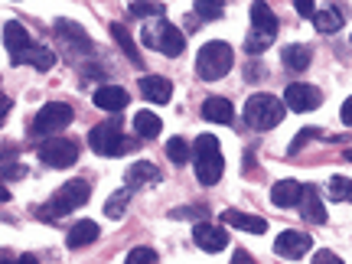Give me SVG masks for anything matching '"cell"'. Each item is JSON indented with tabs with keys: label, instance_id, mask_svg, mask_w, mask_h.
Listing matches in <instances>:
<instances>
[{
	"label": "cell",
	"instance_id": "38",
	"mask_svg": "<svg viewBox=\"0 0 352 264\" xmlns=\"http://www.w3.org/2000/svg\"><path fill=\"white\" fill-rule=\"evenodd\" d=\"M340 118H342V124H352V98H346V101H342V111H340Z\"/></svg>",
	"mask_w": 352,
	"mask_h": 264
},
{
	"label": "cell",
	"instance_id": "11",
	"mask_svg": "<svg viewBox=\"0 0 352 264\" xmlns=\"http://www.w3.org/2000/svg\"><path fill=\"white\" fill-rule=\"evenodd\" d=\"M310 248H314V239L307 232H280L274 241V252L280 258H303Z\"/></svg>",
	"mask_w": 352,
	"mask_h": 264
},
{
	"label": "cell",
	"instance_id": "30",
	"mask_svg": "<svg viewBox=\"0 0 352 264\" xmlns=\"http://www.w3.org/2000/svg\"><path fill=\"white\" fill-rule=\"evenodd\" d=\"M131 16H164V3H157V0H134L131 3Z\"/></svg>",
	"mask_w": 352,
	"mask_h": 264
},
{
	"label": "cell",
	"instance_id": "35",
	"mask_svg": "<svg viewBox=\"0 0 352 264\" xmlns=\"http://www.w3.org/2000/svg\"><path fill=\"white\" fill-rule=\"evenodd\" d=\"M294 10L300 13L303 20H314V16H316V3H314V0H294Z\"/></svg>",
	"mask_w": 352,
	"mask_h": 264
},
{
	"label": "cell",
	"instance_id": "21",
	"mask_svg": "<svg viewBox=\"0 0 352 264\" xmlns=\"http://www.w3.org/2000/svg\"><path fill=\"white\" fill-rule=\"evenodd\" d=\"M280 59H284V65H287L290 72H303V69L310 65V59H314V50H310V46H300V43H290V46L280 50Z\"/></svg>",
	"mask_w": 352,
	"mask_h": 264
},
{
	"label": "cell",
	"instance_id": "14",
	"mask_svg": "<svg viewBox=\"0 0 352 264\" xmlns=\"http://www.w3.org/2000/svg\"><path fill=\"white\" fill-rule=\"evenodd\" d=\"M300 199H303V186L297 179H277L274 189H271V202L277 209H294V206H300Z\"/></svg>",
	"mask_w": 352,
	"mask_h": 264
},
{
	"label": "cell",
	"instance_id": "40",
	"mask_svg": "<svg viewBox=\"0 0 352 264\" xmlns=\"http://www.w3.org/2000/svg\"><path fill=\"white\" fill-rule=\"evenodd\" d=\"M16 264H39V261H36V258H33V254H23V258H20V261H16Z\"/></svg>",
	"mask_w": 352,
	"mask_h": 264
},
{
	"label": "cell",
	"instance_id": "34",
	"mask_svg": "<svg viewBox=\"0 0 352 264\" xmlns=\"http://www.w3.org/2000/svg\"><path fill=\"white\" fill-rule=\"evenodd\" d=\"M314 138H320V131H316V127H307V131H300L297 138L290 140V153H297L303 144H307V140H314Z\"/></svg>",
	"mask_w": 352,
	"mask_h": 264
},
{
	"label": "cell",
	"instance_id": "5",
	"mask_svg": "<svg viewBox=\"0 0 352 264\" xmlns=\"http://www.w3.org/2000/svg\"><path fill=\"white\" fill-rule=\"evenodd\" d=\"M88 147L101 157H121L124 151L134 147V140L124 138V131H121V121H101L88 131Z\"/></svg>",
	"mask_w": 352,
	"mask_h": 264
},
{
	"label": "cell",
	"instance_id": "17",
	"mask_svg": "<svg viewBox=\"0 0 352 264\" xmlns=\"http://www.w3.org/2000/svg\"><path fill=\"white\" fill-rule=\"evenodd\" d=\"M222 222L232 228H241V232H252V235L267 232V222H264L261 215H248V212H239V209H226V212H222Z\"/></svg>",
	"mask_w": 352,
	"mask_h": 264
},
{
	"label": "cell",
	"instance_id": "33",
	"mask_svg": "<svg viewBox=\"0 0 352 264\" xmlns=\"http://www.w3.org/2000/svg\"><path fill=\"white\" fill-rule=\"evenodd\" d=\"M124 264H160V258H157L153 248H134V252L124 258Z\"/></svg>",
	"mask_w": 352,
	"mask_h": 264
},
{
	"label": "cell",
	"instance_id": "1",
	"mask_svg": "<svg viewBox=\"0 0 352 264\" xmlns=\"http://www.w3.org/2000/svg\"><path fill=\"white\" fill-rule=\"evenodd\" d=\"M192 166H196V179H199L202 186H215L222 179L226 160L219 153V138L199 134V140L192 144Z\"/></svg>",
	"mask_w": 352,
	"mask_h": 264
},
{
	"label": "cell",
	"instance_id": "13",
	"mask_svg": "<svg viewBox=\"0 0 352 264\" xmlns=\"http://www.w3.org/2000/svg\"><path fill=\"white\" fill-rule=\"evenodd\" d=\"M56 36L78 52H91V36H88L76 20H56Z\"/></svg>",
	"mask_w": 352,
	"mask_h": 264
},
{
	"label": "cell",
	"instance_id": "7",
	"mask_svg": "<svg viewBox=\"0 0 352 264\" xmlns=\"http://www.w3.org/2000/svg\"><path fill=\"white\" fill-rule=\"evenodd\" d=\"M72 118H76L72 104L50 101V104H43L36 111V118H33V134H36V138H43V134H59L63 127L72 124Z\"/></svg>",
	"mask_w": 352,
	"mask_h": 264
},
{
	"label": "cell",
	"instance_id": "4",
	"mask_svg": "<svg viewBox=\"0 0 352 264\" xmlns=\"http://www.w3.org/2000/svg\"><path fill=\"white\" fill-rule=\"evenodd\" d=\"M140 43H144L147 50H157L173 59V56H179V52L186 50V33L176 30L173 23H166V20H160V23H144Z\"/></svg>",
	"mask_w": 352,
	"mask_h": 264
},
{
	"label": "cell",
	"instance_id": "9",
	"mask_svg": "<svg viewBox=\"0 0 352 264\" xmlns=\"http://www.w3.org/2000/svg\"><path fill=\"white\" fill-rule=\"evenodd\" d=\"M284 101H287L290 111H316L323 104V91L316 85H303V82H294L284 91Z\"/></svg>",
	"mask_w": 352,
	"mask_h": 264
},
{
	"label": "cell",
	"instance_id": "2",
	"mask_svg": "<svg viewBox=\"0 0 352 264\" xmlns=\"http://www.w3.org/2000/svg\"><path fill=\"white\" fill-rule=\"evenodd\" d=\"M88 196H91V186H88V179H69L65 186H59L56 192H52V199L39 209V219H59V215H69L76 212V209H82L88 202Z\"/></svg>",
	"mask_w": 352,
	"mask_h": 264
},
{
	"label": "cell",
	"instance_id": "24",
	"mask_svg": "<svg viewBox=\"0 0 352 264\" xmlns=\"http://www.w3.org/2000/svg\"><path fill=\"white\" fill-rule=\"evenodd\" d=\"M342 20H346V13H342V7H327V10H316L314 16V26H316V33H336L342 26Z\"/></svg>",
	"mask_w": 352,
	"mask_h": 264
},
{
	"label": "cell",
	"instance_id": "37",
	"mask_svg": "<svg viewBox=\"0 0 352 264\" xmlns=\"http://www.w3.org/2000/svg\"><path fill=\"white\" fill-rule=\"evenodd\" d=\"M314 264H342L340 254H333V252H316L314 254Z\"/></svg>",
	"mask_w": 352,
	"mask_h": 264
},
{
	"label": "cell",
	"instance_id": "20",
	"mask_svg": "<svg viewBox=\"0 0 352 264\" xmlns=\"http://www.w3.org/2000/svg\"><path fill=\"white\" fill-rule=\"evenodd\" d=\"M101 235V228L91 222V219H82V222H76V226L69 228V235H65V245L69 248H88L91 241Z\"/></svg>",
	"mask_w": 352,
	"mask_h": 264
},
{
	"label": "cell",
	"instance_id": "15",
	"mask_svg": "<svg viewBox=\"0 0 352 264\" xmlns=\"http://www.w3.org/2000/svg\"><path fill=\"white\" fill-rule=\"evenodd\" d=\"M140 95L153 104H166L170 95H173V82L164 76H144L140 78Z\"/></svg>",
	"mask_w": 352,
	"mask_h": 264
},
{
	"label": "cell",
	"instance_id": "31",
	"mask_svg": "<svg viewBox=\"0 0 352 264\" xmlns=\"http://www.w3.org/2000/svg\"><path fill=\"white\" fill-rule=\"evenodd\" d=\"M196 13H199V20H219L226 7H222V0H196Z\"/></svg>",
	"mask_w": 352,
	"mask_h": 264
},
{
	"label": "cell",
	"instance_id": "10",
	"mask_svg": "<svg viewBox=\"0 0 352 264\" xmlns=\"http://www.w3.org/2000/svg\"><path fill=\"white\" fill-rule=\"evenodd\" d=\"M3 46H7V52H10L13 65H16V63H20V59L26 56V52L36 46V43L30 39V33H26V30L16 23V20H10V23L3 26Z\"/></svg>",
	"mask_w": 352,
	"mask_h": 264
},
{
	"label": "cell",
	"instance_id": "18",
	"mask_svg": "<svg viewBox=\"0 0 352 264\" xmlns=\"http://www.w3.org/2000/svg\"><path fill=\"white\" fill-rule=\"evenodd\" d=\"M300 212H303V219L314 222V226H323V222H327V209H323V199H320V189L316 186H303Z\"/></svg>",
	"mask_w": 352,
	"mask_h": 264
},
{
	"label": "cell",
	"instance_id": "27",
	"mask_svg": "<svg viewBox=\"0 0 352 264\" xmlns=\"http://www.w3.org/2000/svg\"><path fill=\"white\" fill-rule=\"evenodd\" d=\"M327 192H329V199L333 202H352V179H346V176H333Z\"/></svg>",
	"mask_w": 352,
	"mask_h": 264
},
{
	"label": "cell",
	"instance_id": "16",
	"mask_svg": "<svg viewBox=\"0 0 352 264\" xmlns=\"http://www.w3.org/2000/svg\"><path fill=\"white\" fill-rule=\"evenodd\" d=\"M252 33H261V36H271V39L277 36V16L264 0L252 3Z\"/></svg>",
	"mask_w": 352,
	"mask_h": 264
},
{
	"label": "cell",
	"instance_id": "3",
	"mask_svg": "<svg viewBox=\"0 0 352 264\" xmlns=\"http://www.w3.org/2000/svg\"><path fill=\"white\" fill-rule=\"evenodd\" d=\"M284 114H287V101L277 98V95H252V98L245 101V121L248 127L254 131H271L284 121Z\"/></svg>",
	"mask_w": 352,
	"mask_h": 264
},
{
	"label": "cell",
	"instance_id": "22",
	"mask_svg": "<svg viewBox=\"0 0 352 264\" xmlns=\"http://www.w3.org/2000/svg\"><path fill=\"white\" fill-rule=\"evenodd\" d=\"M202 118H206V121H212V124H228L235 114H232V104H228V98H219V95H212V98L202 101Z\"/></svg>",
	"mask_w": 352,
	"mask_h": 264
},
{
	"label": "cell",
	"instance_id": "6",
	"mask_svg": "<svg viewBox=\"0 0 352 264\" xmlns=\"http://www.w3.org/2000/svg\"><path fill=\"white\" fill-rule=\"evenodd\" d=\"M232 69V46L222 43V39H212V43H206L196 56V76L206 78V82H215V78H222Z\"/></svg>",
	"mask_w": 352,
	"mask_h": 264
},
{
	"label": "cell",
	"instance_id": "36",
	"mask_svg": "<svg viewBox=\"0 0 352 264\" xmlns=\"http://www.w3.org/2000/svg\"><path fill=\"white\" fill-rule=\"evenodd\" d=\"M202 215H206V209H196V206H189V209H173V212H170V219H202Z\"/></svg>",
	"mask_w": 352,
	"mask_h": 264
},
{
	"label": "cell",
	"instance_id": "41",
	"mask_svg": "<svg viewBox=\"0 0 352 264\" xmlns=\"http://www.w3.org/2000/svg\"><path fill=\"white\" fill-rule=\"evenodd\" d=\"M346 160H349V164H352V147H349V151H346Z\"/></svg>",
	"mask_w": 352,
	"mask_h": 264
},
{
	"label": "cell",
	"instance_id": "23",
	"mask_svg": "<svg viewBox=\"0 0 352 264\" xmlns=\"http://www.w3.org/2000/svg\"><path fill=\"white\" fill-rule=\"evenodd\" d=\"M127 189H138V186H147V183H157L160 179V170L147 160H140V164H131L127 166Z\"/></svg>",
	"mask_w": 352,
	"mask_h": 264
},
{
	"label": "cell",
	"instance_id": "39",
	"mask_svg": "<svg viewBox=\"0 0 352 264\" xmlns=\"http://www.w3.org/2000/svg\"><path fill=\"white\" fill-rule=\"evenodd\" d=\"M232 264H254V258L248 252H241V248H239V252L232 254Z\"/></svg>",
	"mask_w": 352,
	"mask_h": 264
},
{
	"label": "cell",
	"instance_id": "12",
	"mask_svg": "<svg viewBox=\"0 0 352 264\" xmlns=\"http://www.w3.org/2000/svg\"><path fill=\"white\" fill-rule=\"evenodd\" d=\"M192 241L199 245L202 252H222L228 245V232L219 226H209V222H196L192 228Z\"/></svg>",
	"mask_w": 352,
	"mask_h": 264
},
{
	"label": "cell",
	"instance_id": "28",
	"mask_svg": "<svg viewBox=\"0 0 352 264\" xmlns=\"http://www.w3.org/2000/svg\"><path fill=\"white\" fill-rule=\"evenodd\" d=\"M127 199H131V189H118L111 199L104 202V215H108V219H121L127 209Z\"/></svg>",
	"mask_w": 352,
	"mask_h": 264
},
{
	"label": "cell",
	"instance_id": "32",
	"mask_svg": "<svg viewBox=\"0 0 352 264\" xmlns=\"http://www.w3.org/2000/svg\"><path fill=\"white\" fill-rule=\"evenodd\" d=\"M274 39L271 36H261V33H248V39H245V50H248V56H261L267 46H271Z\"/></svg>",
	"mask_w": 352,
	"mask_h": 264
},
{
	"label": "cell",
	"instance_id": "26",
	"mask_svg": "<svg viewBox=\"0 0 352 264\" xmlns=\"http://www.w3.org/2000/svg\"><path fill=\"white\" fill-rule=\"evenodd\" d=\"M111 36H114V43L124 50V56L131 59V63H134V65L144 63V59H140V52H138V46H134V39H131V33H127V26L111 23Z\"/></svg>",
	"mask_w": 352,
	"mask_h": 264
},
{
	"label": "cell",
	"instance_id": "25",
	"mask_svg": "<svg viewBox=\"0 0 352 264\" xmlns=\"http://www.w3.org/2000/svg\"><path fill=\"white\" fill-rule=\"evenodd\" d=\"M134 127H138L140 138L151 140V138H157V134L164 131V121H160L153 111H138V114H134Z\"/></svg>",
	"mask_w": 352,
	"mask_h": 264
},
{
	"label": "cell",
	"instance_id": "29",
	"mask_svg": "<svg viewBox=\"0 0 352 264\" xmlns=\"http://www.w3.org/2000/svg\"><path fill=\"white\" fill-rule=\"evenodd\" d=\"M166 157L173 160L176 166H183V164H189V144L183 138H173L170 144H166Z\"/></svg>",
	"mask_w": 352,
	"mask_h": 264
},
{
	"label": "cell",
	"instance_id": "8",
	"mask_svg": "<svg viewBox=\"0 0 352 264\" xmlns=\"http://www.w3.org/2000/svg\"><path fill=\"white\" fill-rule=\"evenodd\" d=\"M39 164L52 166V170H65V166H72L78 160V144L72 138H50L39 144Z\"/></svg>",
	"mask_w": 352,
	"mask_h": 264
},
{
	"label": "cell",
	"instance_id": "19",
	"mask_svg": "<svg viewBox=\"0 0 352 264\" xmlns=\"http://www.w3.org/2000/svg\"><path fill=\"white\" fill-rule=\"evenodd\" d=\"M127 91L121 85H101L95 91V104H98L101 111H124L127 108Z\"/></svg>",
	"mask_w": 352,
	"mask_h": 264
}]
</instances>
